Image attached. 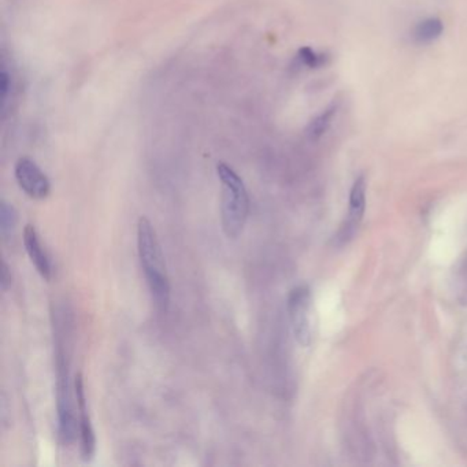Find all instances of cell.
<instances>
[{
  "mask_svg": "<svg viewBox=\"0 0 467 467\" xmlns=\"http://www.w3.org/2000/svg\"><path fill=\"white\" fill-rule=\"evenodd\" d=\"M138 251L156 307L166 312L170 302V283L155 229L146 217H142L138 224Z\"/></svg>",
  "mask_w": 467,
  "mask_h": 467,
  "instance_id": "1",
  "label": "cell"
},
{
  "mask_svg": "<svg viewBox=\"0 0 467 467\" xmlns=\"http://www.w3.org/2000/svg\"><path fill=\"white\" fill-rule=\"evenodd\" d=\"M217 174L222 185L221 222L226 237L237 239L246 226L250 199L241 177L226 163L217 164Z\"/></svg>",
  "mask_w": 467,
  "mask_h": 467,
  "instance_id": "2",
  "label": "cell"
},
{
  "mask_svg": "<svg viewBox=\"0 0 467 467\" xmlns=\"http://www.w3.org/2000/svg\"><path fill=\"white\" fill-rule=\"evenodd\" d=\"M58 381H56V409L59 421V437L65 444L76 440V418L73 414V403L69 384V370L65 354L58 351Z\"/></svg>",
  "mask_w": 467,
  "mask_h": 467,
  "instance_id": "3",
  "label": "cell"
},
{
  "mask_svg": "<svg viewBox=\"0 0 467 467\" xmlns=\"http://www.w3.org/2000/svg\"><path fill=\"white\" fill-rule=\"evenodd\" d=\"M312 291L307 285L294 288L288 296V314L296 341L309 347L312 340Z\"/></svg>",
  "mask_w": 467,
  "mask_h": 467,
  "instance_id": "4",
  "label": "cell"
},
{
  "mask_svg": "<svg viewBox=\"0 0 467 467\" xmlns=\"http://www.w3.org/2000/svg\"><path fill=\"white\" fill-rule=\"evenodd\" d=\"M15 180L19 188L33 199H44L51 191V184L37 163L29 158H21L14 167Z\"/></svg>",
  "mask_w": 467,
  "mask_h": 467,
  "instance_id": "5",
  "label": "cell"
},
{
  "mask_svg": "<svg viewBox=\"0 0 467 467\" xmlns=\"http://www.w3.org/2000/svg\"><path fill=\"white\" fill-rule=\"evenodd\" d=\"M76 399H77V410L80 414V439H81V457L84 461H91L95 455L96 450V437L91 424V418L87 410L85 392H84V381L83 376L77 374L74 382Z\"/></svg>",
  "mask_w": 467,
  "mask_h": 467,
  "instance_id": "6",
  "label": "cell"
},
{
  "mask_svg": "<svg viewBox=\"0 0 467 467\" xmlns=\"http://www.w3.org/2000/svg\"><path fill=\"white\" fill-rule=\"evenodd\" d=\"M23 246L25 250L32 261V263L34 265L36 270L39 272V274L44 279V280H50L51 279V265L48 261L47 254L44 252L41 243L39 240V235L34 229V226L32 225H26L23 229Z\"/></svg>",
  "mask_w": 467,
  "mask_h": 467,
  "instance_id": "7",
  "label": "cell"
},
{
  "mask_svg": "<svg viewBox=\"0 0 467 467\" xmlns=\"http://www.w3.org/2000/svg\"><path fill=\"white\" fill-rule=\"evenodd\" d=\"M366 208V180L363 175L358 177L349 192V224L358 226L365 215Z\"/></svg>",
  "mask_w": 467,
  "mask_h": 467,
  "instance_id": "8",
  "label": "cell"
},
{
  "mask_svg": "<svg viewBox=\"0 0 467 467\" xmlns=\"http://www.w3.org/2000/svg\"><path fill=\"white\" fill-rule=\"evenodd\" d=\"M444 30L443 22L437 18H429L418 23L414 32V37L420 43H431L442 36Z\"/></svg>",
  "mask_w": 467,
  "mask_h": 467,
  "instance_id": "9",
  "label": "cell"
},
{
  "mask_svg": "<svg viewBox=\"0 0 467 467\" xmlns=\"http://www.w3.org/2000/svg\"><path fill=\"white\" fill-rule=\"evenodd\" d=\"M334 113H336V106H330L323 113H321L316 118L312 120L309 128H307V136L312 140L319 139L327 131Z\"/></svg>",
  "mask_w": 467,
  "mask_h": 467,
  "instance_id": "10",
  "label": "cell"
},
{
  "mask_svg": "<svg viewBox=\"0 0 467 467\" xmlns=\"http://www.w3.org/2000/svg\"><path fill=\"white\" fill-rule=\"evenodd\" d=\"M18 222V214L17 210L12 207V204L1 200L0 203V230L1 235L6 236L11 233Z\"/></svg>",
  "mask_w": 467,
  "mask_h": 467,
  "instance_id": "11",
  "label": "cell"
},
{
  "mask_svg": "<svg viewBox=\"0 0 467 467\" xmlns=\"http://www.w3.org/2000/svg\"><path fill=\"white\" fill-rule=\"evenodd\" d=\"M298 59L301 61V63L303 66H307V67H312H312H319L325 63V56L316 54L314 50L309 48V47H305L299 51Z\"/></svg>",
  "mask_w": 467,
  "mask_h": 467,
  "instance_id": "12",
  "label": "cell"
},
{
  "mask_svg": "<svg viewBox=\"0 0 467 467\" xmlns=\"http://www.w3.org/2000/svg\"><path fill=\"white\" fill-rule=\"evenodd\" d=\"M8 91H10V76L6 70V67L3 66L1 69V73H0V94H1V103L4 106V103L7 102V95H8Z\"/></svg>",
  "mask_w": 467,
  "mask_h": 467,
  "instance_id": "13",
  "label": "cell"
},
{
  "mask_svg": "<svg viewBox=\"0 0 467 467\" xmlns=\"http://www.w3.org/2000/svg\"><path fill=\"white\" fill-rule=\"evenodd\" d=\"M11 280H12L11 270L7 266V263L3 261L1 262V274H0V287H1V291H7L10 288L11 283H12Z\"/></svg>",
  "mask_w": 467,
  "mask_h": 467,
  "instance_id": "14",
  "label": "cell"
}]
</instances>
